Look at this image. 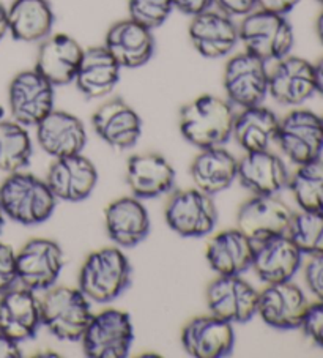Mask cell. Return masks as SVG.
I'll list each match as a JSON object with an SVG mask.
<instances>
[{
  "label": "cell",
  "mask_w": 323,
  "mask_h": 358,
  "mask_svg": "<svg viewBox=\"0 0 323 358\" xmlns=\"http://www.w3.org/2000/svg\"><path fill=\"white\" fill-rule=\"evenodd\" d=\"M232 103L216 95H199L180 109L178 128L183 139L197 149L224 145L232 138Z\"/></svg>",
  "instance_id": "obj_1"
},
{
  "label": "cell",
  "mask_w": 323,
  "mask_h": 358,
  "mask_svg": "<svg viewBox=\"0 0 323 358\" xmlns=\"http://www.w3.org/2000/svg\"><path fill=\"white\" fill-rule=\"evenodd\" d=\"M57 197L46 180L29 172L8 174L0 185V207L5 217L22 226L43 224L52 217Z\"/></svg>",
  "instance_id": "obj_2"
},
{
  "label": "cell",
  "mask_w": 323,
  "mask_h": 358,
  "mask_svg": "<svg viewBox=\"0 0 323 358\" xmlns=\"http://www.w3.org/2000/svg\"><path fill=\"white\" fill-rule=\"evenodd\" d=\"M133 268L119 246H106L90 252L79 271V289L95 303H110L131 284Z\"/></svg>",
  "instance_id": "obj_3"
},
{
  "label": "cell",
  "mask_w": 323,
  "mask_h": 358,
  "mask_svg": "<svg viewBox=\"0 0 323 358\" xmlns=\"http://www.w3.org/2000/svg\"><path fill=\"white\" fill-rule=\"evenodd\" d=\"M41 325L60 341H80L93 316L90 300L79 287L52 286L40 299Z\"/></svg>",
  "instance_id": "obj_4"
},
{
  "label": "cell",
  "mask_w": 323,
  "mask_h": 358,
  "mask_svg": "<svg viewBox=\"0 0 323 358\" xmlns=\"http://www.w3.org/2000/svg\"><path fill=\"white\" fill-rule=\"evenodd\" d=\"M238 35L246 51L264 62L281 60L290 54L295 43L294 27L287 17L265 10L243 16L238 24Z\"/></svg>",
  "instance_id": "obj_5"
},
{
  "label": "cell",
  "mask_w": 323,
  "mask_h": 358,
  "mask_svg": "<svg viewBox=\"0 0 323 358\" xmlns=\"http://www.w3.org/2000/svg\"><path fill=\"white\" fill-rule=\"evenodd\" d=\"M164 218L167 226L180 237H207L218 223V208L213 196L196 187L177 189L166 202Z\"/></svg>",
  "instance_id": "obj_6"
},
{
  "label": "cell",
  "mask_w": 323,
  "mask_h": 358,
  "mask_svg": "<svg viewBox=\"0 0 323 358\" xmlns=\"http://www.w3.org/2000/svg\"><path fill=\"white\" fill-rule=\"evenodd\" d=\"M134 341V325L127 311L103 310L93 314L84 331V354L89 358H125Z\"/></svg>",
  "instance_id": "obj_7"
},
{
  "label": "cell",
  "mask_w": 323,
  "mask_h": 358,
  "mask_svg": "<svg viewBox=\"0 0 323 358\" xmlns=\"http://www.w3.org/2000/svg\"><path fill=\"white\" fill-rule=\"evenodd\" d=\"M64 265V250L51 238H32L16 252L17 281L34 292L55 286Z\"/></svg>",
  "instance_id": "obj_8"
},
{
  "label": "cell",
  "mask_w": 323,
  "mask_h": 358,
  "mask_svg": "<svg viewBox=\"0 0 323 358\" xmlns=\"http://www.w3.org/2000/svg\"><path fill=\"white\" fill-rule=\"evenodd\" d=\"M55 87L32 68L11 79L8 106L13 120L24 127H36L54 109Z\"/></svg>",
  "instance_id": "obj_9"
},
{
  "label": "cell",
  "mask_w": 323,
  "mask_h": 358,
  "mask_svg": "<svg viewBox=\"0 0 323 358\" xmlns=\"http://www.w3.org/2000/svg\"><path fill=\"white\" fill-rule=\"evenodd\" d=\"M276 142L284 155L296 166L320 158L323 152L322 117L308 109L292 110L279 120Z\"/></svg>",
  "instance_id": "obj_10"
},
{
  "label": "cell",
  "mask_w": 323,
  "mask_h": 358,
  "mask_svg": "<svg viewBox=\"0 0 323 358\" xmlns=\"http://www.w3.org/2000/svg\"><path fill=\"white\" fill-rule=\"evenodd\" d=\"M205 300L211 314L231 324H246L257 314L259 292L241 275H218L208 284Z\"/></svg>",
  "instance_id": "obj_11"
},
{
  "label": "cell",
  "mask_w": 323,
  "mask_h": 358,
  "mask_svg": "<svg viewBox=\"0 0 323 358\" xmlns=\"http://www.w3.org/2000/svg\"><path fill=\"white\" fill-rule=\"evenodd\" d=\"M222 83L227 100L232 104L241 109L262 104L268 95L266 62L247 51L234 55L226 64Z\"/></svg>",
  "instance_id": "obj_12"
},
{
  "label": "cell",
  "mask_w": 323,
  "mask_h": 358,
  "mask_svg": "<svg viewBox=\"0 0 323 358\" xmlns=\"http://www.w3.org/2000/svg\"><path fill=\"white\" fill-rule=\"evenodd\" d=\"M294 212L275 196H256L241 203L237 212V229L254 243L287 234Z\"/></svg>",
  "instance_id": "obj_13"
},
{
  "label": "cell",
  "mask_w": 323,
  "mask_h": 358,
  "mask_svg": "<svg viewBox=\"0 0 323 358\" xmlns=\"http://www.w3.org/2000/svg\"><path fill=\"white\" fill-rule=\"evenodd\" d=\"M308 308L306 295L292 281L266 284L264 291L259 292L257 314L271 329H301Z\"/></svg>",
  "instance_id": "obj_14"
},
{
  "label": "cell",
  "mask_w": 323,
  "mask_h": 358,
  "mask_svg": "<svg viewBox=\"0 0 323 358\" xmlns=\"http://www.w3.org/2000/svg\"><path fill=\"white\" fill-rule=\"evenodd\" d=\"M185 352L194 358H224L235 345L234 324L215 314L197 316L186 322L182 330Z\"/></svg>",
  "instance_id": "obj_15"
},
{
  "label": "cell",
  "mask_w": 323,
  "mask_h": 358,
  "mask_svg": "<svg viewBox=\"0 0 323 358\" xmlns=\"http://www.w3.org/2000/svg\"><path fill=\"white\" fill-rule=\"evenodd\" d=\"M45 180L57 201L82 202L96 188L98 169L92 159L82 153H76L55 158L49 166Z\"/></svg>",
  "instance_id": "obj_16"
},
{
  "label": "cell",
  "mask_w": 323,
  "mask_h": 358,
  "mask_svg": "<svg viewBox=\"0 0 323 358\" xmlns=\"http://www.w3.org/2000/svg\"><path fill=\"white\" fill-rule=\"evenodd\" d=\"M92 127L99 139L119 150L138 144L142 134V119L123 98H110L92 115Z\"/></svg>",
  "instance_id": "obj_17"
},
{
  "label": "cell",
  "mask_w": 323,
  "mask_h": 358,
  "mask_svg": "<svg viewBox=\"0 0 323 358\" xmlns=\"http://www.w3.org/2000/svg\"><path fill=\"white\" fill-rule=\"evenodd\" d=\"M188 34L196 51L207 59L226 57L240 41L238 26L232 16L211 8L192 16Z\"/></svg>",
  "instance_id": "obj_18"
},
{
  "label": "cell",
  "mask_w": 323,
  "mask_h": 358,
  "mask_svg": "<svg viewBox=\"0 0 323 358\" xmlns=\"http://www.w3.org/2000/svg\"><path fill=\"white\" fill-rule=\"evenodd\" d=\"M268 94L284 106H300L315 94L314 65L290 54L276 60L268 71Z\"/></svg>",
  "instance_id": "obj_19"
},
{
  "label": "cell",
  "mask_w": 323,
  "mask_h": 358,
  "mask_svg": "<svg viewBox=\"0 0 323 358\" xmlns=\"http://www.w3.org/2000/svg\"><path fill=\"white\" fill-rule=\"evenodd\" d=\"M150 215L139 197L125 196L104 208V227L119 248H133L150 234Z\"/></svg>",
  "instance_id": "obj_20"
},
{
  "label": "cell",
  "mask_w": 323,
  "mask_h": 358,
  "mask_svg": "<svg viewBox=\"0 0 323 358\" xmlns=\"http://www.w3.org/2000/svg\"><path fill=\"white\" fill-rule=\"evenodd\" d=\"M27 287H11L0 294V333L17 343L35 338L41 327L40 299Z\"/></svg>",
  "instance_id": "obj_21"
},
{
  "label": "cell",
  "mask_w": 323,
  "mask_h": 358,
  "mask_svg": "<svg viewBox=\"0 0 323 358\" xmlns=\"http://www.w3.org/2000/svg\"><path fill=\"white\" fill-rule=\"evenodd\" d=\"M84 48L68 34H51L41 41L36 54L35 70L54 87L74 83L82 59Z\"/></svg>",
  "instance_id": "obj_22"
},
{
  "label": "cell",
  "mask_w": 323,
  "mask_h": 358,
  "mask_svg": "<svg viewBox=\"0 0 323 358\" xmlns=\"http://www.w3.org/2000/svg\"><path fill=\"white\" fill-rule=\"evenodd\" d=\"M36 128V142L49 157L62 158L82 153L87 131L82 120L66 110L52 109Z\"/></svg>",
  "instance_id": "obj_23"
},
{
  "label": "cell",
  "mask_w": 323,
  "mask_h": 358,
  "mask_svg": "<svg viewBox=\"0 0 323 358\" xmlns=\"http://www.w3.org/2000/svg\"><path fill=\"white\" fill-rule=\"evenodd\" d=\"M104 48L113 54L122 68H139L152 60L155 38L152 29L131 20H122L109 27Z\"/></svg>",
  "instance_id": "obj_24"
},
{
  "label": "cell",
  "mask_w": 323,
  "mask_h": 358,
  "mask_svg": "<svg viewBox=\"0 0 323 358\" xmlns=\"http://www.w3.org/2000/svg\"><path fill=\"white\" fill-rule=\"evenodd\" d=\"M301 257L303 252L287 234H282L256 243L251 268L265 284L292 281L301 267Z\"/></svg>",
  "instance_id": "obj_25"
},
{
  "label": "cell",
  "mask_w": 323,
  "mask_h": 358,
  "mask_svg": "<svg viewBox=\"0 0 323 358\" xmlns=\"http://www.w3.org/2000/svg\"><path fill=\"white\" fill-rule=\"evenodd\" d=\"M237 178L252 194L275 196L287 187L290 174L282 159L266 149L245 152L238 159Z\"/></svg>",
  "instance_id": "obj_26"
},
{
  "label": "cell",
  "mask_w": 323,
  "mask_h": 358,
  "mask_svg": "<svg viewBox=\"0 0 323 358\" xmlns=\"http://www.w3.org/2000/svg\"><path fill=\"white\" fill-rule=\"evenodd\" d=\"M127 183L133 196L155 199L173 188L175 169L161 153H139L128 159Z\"/></svg>",
  "instance_id": "obj_27"
},
{
  "label": "cell",
  "mask_w": 323,
  "mask_h": 358,
  "mask_svg": "<svg viewBox=\"0 0 323 358\" xmlns=\"http://www.w3.org/2000/svg\"><path fill=\"white\" fill-rule=\"evenodd\" d=\"M120 71L122 66L104 45L90 46L84 49L74 84L85 98H104L113 94L119 84Z\"/></svg>",
  "instance_id": "obj_28"
},
{
  "label": "cell",
  "mask_w": 323,
  "mask_h": 358,
  "mask_svg": "<svg viewBox=\"0 0 323 358\" xmlns=\"http://www.w3.org/2000/svg\"><path fill=\"white\" fill-rule=\"evenodd\" d=\"M254 248L256 243L235 227L211 237L205 257L216 275H241L251 268Z\"/></svg>",
  "instance_id": "obj_29"
},
{
  "label": "cell",
  "mask_w": 323,
  "mask_h": 358,
  "mask_svg": "<svg viewBox=\"0 0 323 358\" xmlns=\"http://www.w3.org/2000/svg\"><path fill=\"white\" fill-rule=\"evenodd\" d=\"M237 172L238 159L222 145L201 149L189 168L194 187L210 196L231 187L237 180Z\"/></svg>",
  "instance_id": "obj_30"
},
{
  "label": "cell",
  "mask_w": 323,
  "mask_h": 358,
  "mask_svg": "<svg viewBox=\"0 0 323 358\" xmlns=\"http://www.w3.org/2000/svg\"><path fill=\"white\" fill-rule=\"evenodd\" d=\"M8 32L24 43L43 41L51 35L55 15L48 0H13L7 8Z\"/></svg>",
  "instance_id": "obj_31"
},
{
  "label": "cell",
  "mask_w": 323,
  "mask_h": 358,
  "mask_svg": "<svg viewBox=\"0 0 323 358\" xmlns=\"http://www.w3.org/2000/svg\"><path fill=\"white\" fill-rule=\"evenodd\" d=\"M278 128V115L271 109L257 104L235 114L232 138L245 152L266 150L271 142L276 141Z\"/></svg>",
  "instance_id": "obj_32"
},
{
  "label": "cell",
  "mask_w": 323,
  "mask_h": 358,
  "mask_svg": "<svg viewBox=\"0 0 323 358\" xmlns=\"http://www.w3.org/2000/svg\"><path fill=\"white\" fill-rule=\"evenodd\" d=\"M34 155L27 127L16 120H0V171L13 174L24 171Z\"/></svg>",
  "instance_id": "obj_33"
},
{
  "label": "cell",
  "mask_w": 323,
  "mask_h": 358,
  "mask_svg": "<svg viewBox=\"0 0 323 358\" xmlns=\"http://www.w3.org/2000/svg\"><path fill=\"white\" fill-rule=\"evenodd\" d=\"M287 187L301 210L323 212V158L298 164Z\"/></svg>",
  "instance_id": "obj_34"
},
{
  "label": "cell",
  "mask_w": 323,
  "mask_h": 358,
  "mask_svg": "<svg viewBox=\"0 0 323 358\" xmlns=\"http://www.w3.org/2000/svg\"><path fill=\"white\" fill-rule=\"evenodd\" d=\"M287 236L303 255H323V212L301 210L294 213Z\"/></svg>",
  "instance_id": "obj_35"
},
{
  "label": "cell",
  "mask_w": 323,
  "mask_h": 358,
  "mask_svg": "<svg viewBox=\"0 0 323 358\" xmlns=\"http://www.w3.org/2000/svg\"><path fill=\"white\" fill-rule=\"evenodd\" d=\"M172 10V0H128L129 17L152 30L163 26Z\"/></svg>",
  "instance_id": "obj_36"
},
{
  "label": "cell",
  "mask_w": 323,
  "mask_h": 358,
  "mask_svg": "<svg viewBox=\"0 0 323 358\" xmlns=\"http://www.w3.org/2000/svg\"><path fill=\"white\" fill-rule=\"evenodd\" d=\"M301 329L310 341L323 349V301L309 303Z\"/></svg>",
  "instance_id": "obj_37"
},
{
  "label": "cell",
  "mask_w": 323,
  "mask_h": 358,
  "mask_svg": "<svg viewBox=\"0 0 323 358\" xmlns=\"http://www.w3.org/2000/svg\"><path fill=\"white\" fill-rule=\"evenodd\" d=\"M16 282V251L10 245L0 242V294L8 291Z\"/></svg>",
  "instance_id": "obj_38"
},
{
  "label": "cell",
  "mask_w": 323,
  "mask_h": 358,
  "mask_svg": "<svg viewBox=\"0 0 323 358\" xmlns=\"http://www.w3.org/2000/svg\"><path fill=\"white\" fill-rule=\"evenodd\" d=\"M304 281L314 297L323 301V255L310 256L304 268Z\"/></svg>",
  "instance_id": "obj_39"
},
{
  "label": "cell",
  "mask_w": 323,
  "mask_h": 358,
  "mask_svg": "<svg viewBox=\"0 0 323 358\" xmlns=\"http://www.w3.org/2000/svg\"><path fill=\"white\" fill-rule=\"evenodd\" d=\"M222 13L229 16H246L257 7V0H215Z\"/></svg>",
  "instance_id": "obj_40"
},
{
  "label": "cell",
  "mask_w": 323,
  "mask_h": 358,
  "mask_svg": "<svg viewBox=\"0 0 323 358\" xmlns=\"http://www.w3.org/2000/svg\"><path fill=\"white\" fill-rule=\"evenodd\" d=\"M173 8L182 11L183 15L196 16L202 11H207L215 3V0H172Z\"/></svg>",
  "instance_id": "obj_41"
},
{
  "label": "cell",
  "mask_w": 323,
  "mask_h": 358,
  "mask_svg": "<svg viewBox=\"0 0 323 358\" xmlns=\"http://www.w3.org/2000/svg\"><path fill=\"white\" fill-rule=\"evenodd\" d=\"M301 0H257L259 10L270 11V13L276 15H289Z\"/></svg>",
  "instance_id": "obj_42"
},
{
  "label": "cell",
  "mask_w": 323,
  "mask_h": 358,
  "mask_svg": "<svg viewBox=\"0 0 323 358\" xmlns=\"http://www.w3.org/2000/svg\"><path fill=\"white\" fill-rule=\"evenodd\" d=\"M20 344L21 343L0 333V358H21L22 350Z\"/></svg>",
  "instance_id": "obj_43"
},
{
  "label": "cell",
  "mask_w": 323,
  "mask_h": 358,
  "mask_svg": "<svg viewBox=\"0 0 323 358\" xmlns=\"http://www.w3.org/2000/svg\"><path fill=\"white\" fill-rule=\"evenodd\" d=\"M314 76H315V94L323 96V57L314 65Z\"/></svg>",
  "instance_id": "obj_44"
},
{
  "label": "cell",
  "mask_w": 323,
  "mask_h": 358,
  "mask_svg": "<svg viewBox=\"0 0 323 358\" xmlns=\"http://www.w3.org/2000/svg\"><path fill=\"white\" fill-rule=\"evenodd\" d=\"M8 34V17H7V7L0 3V41L5 38Z\"/></svg>",
  "instance_id": "obj_45"
},
{
  "label": "cell",
  "mask_w": 323,
  "mask_h": 358,
  "mask_svg": "<svg viewBox=\"0 0 323 358\" xmlns=\"http://www.w3.org/2000/svg\"><path fill=\"white\" fill-rule=\"evenodd\" d=\"M315 30H317V35H319V40L322 41V45H323V10H322V13L319 15V17H317Z\"/></svg>",
  "instance_id": "obj_46"
},
{
  "label": "cell",
  "mask_w": 323,
  "mask_h": 358,
  "mask_svg": "<svg viewBox=\"0 0 323 358\" xmlns=\"http://www.w3.org/2000/svg\"><path fill=\"white\" fill-rule=\"evenodd\" d=\"M5 213H3V210H2V207H0V232H2V229H3V226H5Z\"/></svg>",
  "instance_id": "obj_47"
},
{
  "label": "cell",
  "mask_w": 323,
  "mask_h": 358,
  "mask_svg": "<svg viewBox=\"0 0 323 358\" xmlns=\"http://www.w3.org/2000/svg\"><path fill=\"white\" fill-rule=\"evenodd\" d=\"M49 357V355H51V357H59V354H52V352H43V354H36L35 357Z\"/></svg>",
  "instance_id": "obj_48"
},
{
  "label": "cell",
  "mask_w": 323,
  "mask_h": 358,
  "mask_svg": "<svg viewBox=\"0 0 323 358\" xmlns=\"http://www.w3.org/2000/svg\"><path fill=\"white\" fill-rule=\"evenodd\" d=\"M3 119V108H2V104H0V120Z\"/></svg>",
  "instance_id": "obj_49"
},
{
  "label": "cell",
  "mask_w": 323,
  "mask_h": 358,
  "mask_svg": "<svg viewBox=\"0 0 323 358\" xmlns=\"http://www.w3.org/2000/svg\"><path fill=\"white\" fill-rule=\"evenodd\" d=\"M317 2H320V3L323 5V0H317Z\"/></svg>",
  "instance_id": "obj_50"
},
{
  "label": "cell",
  "mask_w": 323,
  "mask_h": 358,
  "mask_svg": "<svg viewBox=\"0 0 323 358\" xmlns=\"http://www.w3.org/2000/svg\"><path fill=\"white\" fill-rule=\"evenodd\" d=\"M322 125H323V115H322Z\"/></svg>",
  "instance_id": "obj_51"
}]
</instances>
